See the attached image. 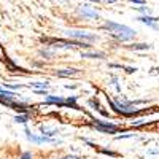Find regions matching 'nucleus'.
Instances as JSON below:
<instances>
[{
  "label": "nucleus",
  "mask_w": 159,
  "mask_h": 159,
  "mask_svg": "<svg viewBox=\"0 0 159 159\" xmlns=\"http://www.w3.org/2000/svg\"><path fill=\"white\" fill-rule=\"evenodd\" d=\"M103 29H107L116 40H119V42H129V40L137 37V32L134 29L127 27V25H124V24L113 22V21H105Z\"/></svg>",
  "instance_id": "nucleus-1"
},
{
  "label": "nucleus",
  "mask_w": 159,
  "mask_h": 159,
  "mask_svg": "<svg viewBox=\"0 0 159 159\" xmlns=\"http://www.w3.org/2000/svg\"><path fill=\"white\" fill-rule=\"evenodd\" d=\"M67 35L73 40H78V42H84V43H92V42H96L97 40V35L94 34H89L88 30H69Z\"/></svg>",
  "instance_id": "nucleus-2"
},
{
  "label": "nucleus",
  "mask_w": 159,
  "mask_h": 159,
  "mask_svg": "<svg viewBox=\"0 0 159 159\" xmlns=\"http://www.w3.org/2000/svg\"><path fill=\"white\" fill-rule=\"evenodd\" d=\"M96 129L100 132H105V134H116L118 132V126L108 121H102V119H96Z\"/></svg>",
  "instance_id": "nucleus-3"
},
{
  "label": "nucleus",
  "mask_w": 159,
  "mask_h": 159,
  "mask_svg": "<svg viewBox=\"0 0 159 159\" xmlns=\"http://www.w3.org/2000/svg\"><path fill=\"white\" fill-rule=\"evenodd\" d=\"M78 11H80V15H81L83 18H86V19H99V13L89 5H81L78 8Z\"/></svg>",
  "instance_id": "nucleus-4"
},
{
  "label": "nucleus",
  "mask_w": 159,
  "mask_h": 159,
  "mask_svg": "<svg viewBox=\"0 0 159 159\" xmlns=\"http://www.w3.org/2000/svg\"><path fill=\"white\" fill-rule=\"evenodd\" d=\"M25 135H27V139L30 140V142H34V143H54L56 140L54 139H49V137H46V135H42V137H37V135H34L32 132L25 127Z\"/></svg>",
  "instance_id": "nucleus-5"
},
{
  "label": "nucleus",
  "mask_w": 159,
  "mask_h": 159,
  "mask_svg": "<svg viewBox=\"0 0 159 159\" xmlns=\"http://www.w3.org/2000/svg\"><path fill=\"white\" fill-rule=\"evenodd\" d=\"M140 22H143V24H147L148 27H151V29H154V30H159V25H157V18H154V16H150V15H142V16H139L137 18Z\"/></svg>",
  "instance_id": "nucleus-6"
},
{
  "label": "nucleus",
  "mask_w": 159,
  "mask_h": 159,
  "mask_svg": "<svg viewBox=\"0 0 159 159\" xmlns=\"http://www.w3.org/2000/svg\"><path fill=\"white\" fill-rule=\"evenodd\" d=\"M46 103H54V105H59V107H67V102H65V99L59 97V96H46L45 99Z\"/></svg>",
  "instance_id": "nucleus-7"
},
{
  "label": "nucleus",
  "mask_w": 159,
  "mask_h": 159,
  "mask_svg": "<svg viewBox=\"0 0 159 159\" xmlns=\"http://www.w3.org/2000/svg\"><path fill=\"white\" fill-rule=\"evenodd\" d=\"M78 72H80L78 69H59V70H56V75L61 76V78H64V76H73Z\"/></svg>",
  "instance_id": "nucleus-8"
},
{
  "label": "nucleus",
  "mask_w": 159,
  "mask_h": 159,
  "mask_svg": "<svg viewBox=\"0 0 159 159\" xmlns=\"http://www.w3.org/2000/svg\"><path fill=\"white\" fill-rule=\"evenodd\" d=\"M81 57H89V59H103L105 54L103 52H86V51H81Z\"/></svg>",
  "instance_id": "nucleus-9"
},
{
  "label": "nucleus",
  "mask_w": 159,
  "mask_h": 159,
  "mask_svg": "<svg viewBox=\"0 0 159 159\" xmlns=\"http://www.w3.org/2000/svg\"><path fill=\"white\" fill-rule=\"evenodd\" d=\"M127 48L132 49V51H143V49H150L151 46L147 45V43H134V45H129Z\"/></svg>",
  "instance_id": "nucleus-10"
},
{
  "label": "nucleus",
  "mask_w": 159,
  "mask_h": 159,
  "mask_svg": "<svg viewBox=\"0 0 159 159\" xmlns=\"http://www.w3.org/2000/svg\"><path fill=\"white\" fill-rule=\"evenodd\" d=\"M40 54H42L43 57H46V59H51V57H54L56 51L54 49H43V51H40Z\"/></svg>",
  "instance_id": "nucleus-11"
},
{
  "label": "nucleus",
  "mask_w": 159,
  "mask_h": 159,
  "mask_svg": "<svg viewBox=\"0 0 159 159\" xmlns=\"http://www.w3.org/2000/svg\"><path fill=\"white\" fill-rule=\"evenodd\" d=\"M15 121H16V123H27V121H29V116H27V113L18 115V116L15 118Z\"/></svg>",
  "instance_id": "nucleus-12"
},
{
  "label": "nucleus",
  "mask_w": 159,
  "mask_h": 159,
  "mask_svg": "<svg viewBox=\"0 0 159 159\" xmlns=\"http://www.w3.org/2000/svg\"><path fill=\"white\" fill-rule=\"evenodd\" d=\"M30 86H34V88H37V89H45V88L49 86V83H32Z\"/></svg>",
  "instance_id": "nucleus-13"
},
{
  "label": "nucleus",
  "mask_w": 159,
  "mask_h": 159,
  "mask_svg": "<svg viewBox=\"0 0 159 159\" xmlns=\"http://www.w3.org/2000/svg\"><path fill=\"white\" fill-rule=\"evenodd\" d=\"M135 10L140 11L142 15H150V8H147V7H135Z\"/></svg>",
  "instance_id": "nucleus-14"
},
{
  "label": "nucleus",
  "mask_w": 159,
  "mask_h": 159,
  "mask_svg": "<svg viewBox=\"0 0 159 159\" xmlns=\"http://www.w3.org/2000/svg\"><path fill=\"white\" fill-rule=\"evenodd\" d=\"M19 159H32V153L25 151V153H22V154L19 156Z\"/></svg>",
  "instance_id": "nucleus-15"
},
{
  "label": "nucleus",
  "mask_w": 159,
  "mask_h": 159,
  "mask_svg": "<svg viewBox=\"0 0 159 159\" xmlns=\"http://www.w3.org/2000/svg\"><path fill=\"white\" fill-rule=\"evenodd\" d=\"M61 159H81V157L76 156V154H65V156H62Z\"/></svg>",
  "instance_id": "nucleus-16"
},
{
  "label": "nucleus",
  "mask_w": 159,
  "mask_h": 159,
  "mask_svg": "<svg viewBox=\"0 0 159 159\" xmlns=\"http://www.w3.org/2000/svg\"><path fill=\"white\" fill-rule=\"evenodd\" d=\"M132 3H137V5H143L145 3V0H130Z\"/></svg>",
  "instance_id": "nucleus-17"
},
{
  "label": "nucleus",
  "mask_w": 159,
  "mask_h": 159,
  "mask_svg": "<svg viewBox=\"0 0 159 159\" xmlns=\"http://www.w3.org/2000/svg\"><path fill=\"white\" fill-rule=\"evenodd\" d=\"M105 2H108V3H116L118 0H105Z\"/></svg>",
  "instance_id": "nucleus-18"
},
{
  "label": "nucleus",
  "mask_w": 159,
  "mask_h": 159,
  "mask_svg": "<svg viewBox=\"0 0 159 159\" xmlns=\"http://www.w3.org/2000/svg\"><path fill=\"white\" fill-rule=\"evenodd\" d=\"M91 2H94V3H99V2H102V0H91Z\"/></svg>",
  "instance_id": "nucleus-19"
}]
</instances>
